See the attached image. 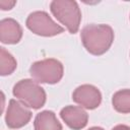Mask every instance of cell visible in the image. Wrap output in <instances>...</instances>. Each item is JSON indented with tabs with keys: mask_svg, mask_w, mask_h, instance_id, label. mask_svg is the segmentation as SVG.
<instances>
[{
	"mask_svg": "<svg viewBox=\"0 0 130 130\" xmlns=\"http://www.w3.org/2000/svg\"><path fill=\"white\" fill-rule=\"evenodd\" d=\"M113 40V29L106 24H89L81 31L83 46L93 55H102L106 53L111 47Z\"/></svg>",
	"mask_w": 130,
	"mask_h": 130,
	"instance_id": "1",
	"label": "cell"
},
{
	"mask_svg": "<svg viewBox=\"0 0 130 130\" xmlns=\"http://www.w3.org/2000/svg\"><path fill=\"white\" fill-rule=\"evenodd\" d=\"M51 11L54 16L62 22L71 34L78 30L81 13L75 1L57 0L51 3Z\"/></svg>",
	"mask_w": 130,
	"mask_h": 130,
	"instance_id": "2",
	"label": "cell"
},
{
	"mask_svg": "<svg viewBox=\"0 0 130 130\" xmlns=\"http://www.w3.org/2000/svg\"><path fill=\"white\" fill-rule=\"evenodd\" d=\"M13 94L25 106L32 109L43 107L46 102V93L44 89L30 79L18 81L13 87Z\"/></svg>",
	"mask_w": 130,
	"mask_h": 130,
	"instance_id": "3",
	"label": "cell"
},
{
	"mask_svg": "<svg viewBox=\"0 0 130 130\" xmlns=\"http://www.w3.org/2000/svg\"><path fill=\"white\" fill-rule=\"evenodd\" d=\"M30 75L43 83H56L63 76V66L56 59H45L30 67Z\"/></svg>",
	"mask_w": 130,
	"mask_h": 130,
	"instance_id": "4",
	"label": "cell"
},
{
	"mask_svg": "<svg viewBox=\"0 0 130 130\" xmlns=\"http://www.w3.org/2000/svg\"><path fill=\"white\" fill-rule=\"evenodd\" d=\"M26 25L32 32L44 37L55 36L63 31V28L55 23L52 18L43 11L30 13L26 19Z\"/></svg>",
	"mask_w": 130,
	"mask_h": 130,
	"instance_id": "5",
	"label": "cell"
},
{
	"mask_svg": "<svg viewBox=\"0 0 130 130\" xmlns=\"http://www.w3.org/2000/svg\"><path fill=\"white\" fill-rule=\"evenodd\" d=\"M72 99L74 102L81 105L82 107L91 110L95 109L101 104L102 95L96 87L89 84H84L74 90Z\"/></svg>",
	"mask_w": 130,
	"mask_h": 130,
	"instance_id": "6",
	"label": "cell"
},
{
	"mask_svg": "<svg viewBox=\"0 0 130 130\" xmlns=\"http://www.w3.org/2000/svg\"><path fill=\"white\" fill-rule=\"evenodd\" d=\"M31 118V113L18 102L11 100L9 102L7 114H6V124L9 128H20L28 123Z\"/></svg>",
	"mask_w": 130,
	"mask_h": 130,
	"instance_id": "7",
	"label": "cell"
},
{
	"mask_svg": "<svg viewBox=\"0 0 130 130\" xmlns=\"http://www.w3.org/2000/svg\"><path fill=\"white\" fill-rule=\"evenodd\" d=\"M60 115L63 121L74 130H79L87 124V114L79 107L68 106L61 111Z\"/></svg>",
	"mask_w": 130,
	"mask_h": 130,
	"instance_id": "8",
	"label": "cell"
},
{
	"mask_svg": "<svg viewBox=\"0 0 130 130\" xmlns=\"http://www.w3.org/2000/svg\"><path fill=\"white\" fill-rule=\"evenodd\" d=\"M22 36V30L18 22L14 19L6 18L0 23V40L4 44H16Z\"/></svg>",
	"mask_w": 130,
	"mask_h": 130,
	"instance_id": "9",
	"label": "cell"
},
{
	"mask_svg": "<svg viewBox=\"0 0 130 130\" xmlns=\"http://www.w3.org/2000/svg\"><path fill=\"white\" fill-rule=\"evenodd\" d=\"M35 130H62V126L52 111H44L36 117Z\"/></svg>",
	"mask_w": 130,
	"mask_h": 130,
	"instance_id": "10",
	"label": "cell"
},
{
	"mask_svg": "<svg viewBox=\"0 0 130 130\" xmlns=\"http://www.w3.org/2000/svg\"><path fill=\"white\" fill-rule=\"evenodd\" d=\"M113 106L120 113H130V89L117 91L113 95Z\"/></svg>",
	"mask_w": 130,
	"mask_h": 130,
	"instance_id": "11",
	"label": "cell"
},
{
	"mask_svg": "<svg viewBox=\"0 0 130 130\" xmlns=\"http://www.w3.org/2000/svg\"><path fill=\"white\" fill-rule=\"evenodd\" d=\"M16 68L15 59L4 49L0 50V73L1 75H7L14 71Z\"/></svg>",
	"mask_w": 130,
	"mask_h": 130,
	"instance_id": "12",
	"label": "cell"
},
{
	"mask_svg": "<svg viewBox=\"0 0 130 130\" xmlns=\"http://www.w3.org/2000/svg\"><path fill=\"white\" fill-rule=\"evenodd\" d=\"M14 4H15V1H5V0H1L0 1V7L3 10L11 9Z\"/></svg>",
	"mask_w": 130,
	"mask_h": 130,
	"instance_id": "13",
	"label": "cell"
},
{
	"mask_svg": "<svg viewBox=\"0 0 130 130\" xmlns=\"http://www.w3.org/2000/svg\"><path fill=\"white\" fill-rule=\"evenodd\" d=\"M112 130H130V127L125 126V125H118V126L114 127Z\"/></svg>",
	"mask_w": 130,
	"mask_h": 130,
	"instance_id": "14",
	"label": "cell"
},
{
	"mask_svg": "<svg viewBox=\"0 0 130 130\" xmlns=\"http://www.w3.org/2000/svg\"><path fill=\"white\" fill-rule=\"evenodd\" d=\"M88 130H104V129L101 128V127H92V128H90V129H88Z\"/></svg>",
	"mask_w": 130,
	"mask_h": 130,
	"instance_id": "15",
	"label": "cell"
}]
</instances>
